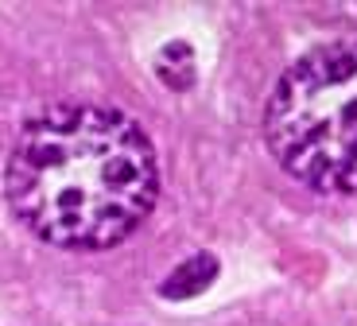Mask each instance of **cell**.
<instances>
[{"label": "cell", "instance_id": "cell-2", "mask_svg": "<svg viewBox=\"0 0 357 326\" xmlns=\"http://www.w3.org/2000/svg\"><path fill=\"white\" fill-rule=\"evenodd\" d=\"M264 144L307 191H357V39L322 43L280 74L264 105Z\"/></svg>", "mask_w": 357, "mask_h": 326}, {"label": "cell", "instance_id": "cell-1", "mask_svg": "<svg viewBox=\"0 0 357 326\" xmlns=\"http://www.w3.org/2000/svg\"><path fill=\"white\" fill-rule=\"evenodd\" d=\"M12 218L43 245L98 253L132 237L160 198V159L113 105L63 101L36 113L4 163Z\"/></svg>", "mask_w": 357, "mask_h": 326}]
</instances>
